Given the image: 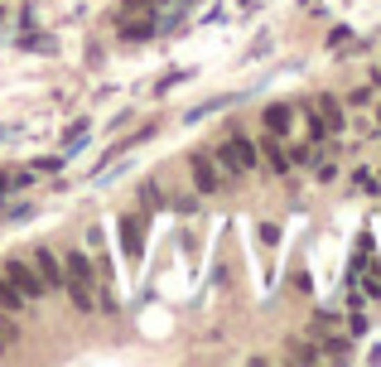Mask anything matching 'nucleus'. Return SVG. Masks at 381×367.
I'll list each match as a JSON object with an SVG mask.
<instances>
[{"label":"nucleus","mask_w":381,"mask_h":367,"mask_svg":"<svg viewBox=\"0 0 381 367\" xmlns=\"http://www.w3.org/2000/svg\"><path fill=\"white\" fill-rule=\"evenodd\" d=\"M5 275H10V285H15L24 300H39V295H44V275H34L24 261H5Z\"/></svg>","instance_id":"nucleus-1"},{"label":"nucleus","mask_w":381,"mask_h":367,"mask_svg":"<svg viewBox=\"0 0 381 367\" xmlns=\"http://www.w3.org/2000/svg\"><path fill=\"white\" fill-rule=\"evenodd\" d=\"M189 170H193V184H198L203 193H217V188H222L217 170H212V160H208L203 150H193V155H189Z\"/></svg>","instance_id":"nucleus-2"},{"label":"nucleus","mask_w":381,"mask_h":367,"mask_svg":"<svg viewBox=\"0 0 381 367\" xmlns=\"http://www.w3.org/2000/svg\"><path fill=\"white\" fill-rule=\"evenodd\" d=\"M63 266H68V275H63V280H78V285H92V261H87L83 252H68V256H63Z\"/></svg>","instance_id":"nucleus-3"},{"label":"nucleus","mask_w":381,"mask_h":367,"mask_svg":"<svg viewBox=\"0 0 381 367\" xmlns=\"http://www.w3.org/2000/svg\"><path fill=\"white\" fill-rule=\"evenodd\" d=\"M261 121H266V131H271V136H285V131H289V106H280V101H276V106H266V111H261Z\"/></svg>","instance_id":"nucleus-4"},{"label":"nucleus","mask_w":381,"mask_h":367,"mask_svg":"<svg viewBox=\"0 0 381 367\" xmlns=\"http://www.w3.org/2000/svg\"><path fill=\"white\" fill-rule=\"evenodd\" d=\"M34 261H39L44 285H63V266H58V256H53V252H34Z\"/></svg>","instance_id":"nucleus-5"},{"label":"nucleus","mask_w":381,"mask_h":367,"mask_svg":"<svg viewBox=\"0 0 381 367\" xmlns=\"http://www.w3.org/2000/svg\"><path fill=\"white\" fill-rule=\"evenodd\" d=\"M0 309H5V314H19V309H24V295L10 285V275H0Z\"/></svg>","instance_id":"nucleus-6"},{"label":"nucleus","mask_w":381,"mask_h":367,"mask_svg":"<svg viewBox=\"0 0 381 367\" xmlns=\"http://www.w3.org/2000/svg\"><path fill=\"white\" fill-rule=\"evenodd\" d=\"M232 150H237L242 170H251V165H256V145H246V140H232Z\"/></svg>","instance_id":"nucleus-7"},{"label":"nucleus","mask_w":381,"mask_h":367,"mask_svg":"<svg viewBox=\"0 0 381 367\" xmlns=\"http://www.w3.org/2000/svg\"><path fill=\"white\" fill-rule=\"evenodd\" d=\"M145 34H155V19H135V24H126V39H145Z\"/></svg>","instance_id":"nucleus-8"},{"label":"nucleus","mask_w":381,"mask_h":367,"mask_svg":"<svg viewBox=\"0 0 381 367\" xmlns=\"http://www.w3.org/2000/svg\"><path fill=\"white\" fill-rule=\"evenodd\" d=\"M126 252L140 256V227H135V222H126Z\"/></svg>","instance_id":"nucleus-9"},{"label":"nucleus","mask_w":381,"mask_h":367,"mask_svg":"<svg viewBox=\"0 0 381 367\" xmlns=\"http://www.w3.org/2000/svg\"><path fill=\"white\" fill-rule=\"evenodd\" d=\"M256 237H261L266 247H276V242H280V227H276V222H261V232H256Z\"/></svg>","instance_id":"nucleus-10"},{"label":"nucleus","mask_w":381,"mask_h":367,"mask_svg":"<svg viewBox=\"0 0 381 367\" xmlns=\"http://www.w3.org/2000/svg\"><path fill=\"white\" fill-rule=\"evenodd\" d=\"M266 155H271V165H276V170H289V160L280 155V145H266Z\"/></svg>","instance_id":"nucleus-11"},{"label":"nucleus","mask_w":381,"mask_h":367,"mask_svg":"<svg viewBox=\"0 0 381 367\" xmlns=\"http://www.w3.org/2000/svg\"><path fill=\"white\" fill-rule=\"evenodd\" d=\"M0 343H15V324L10 319H0Z\"/></svg>","instance_id":"nucleus-12"}]
</instances>
